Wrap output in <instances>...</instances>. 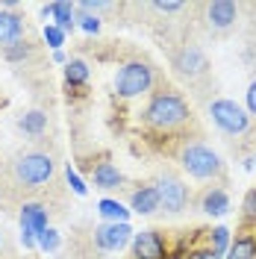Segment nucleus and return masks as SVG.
Returning <instances> with one entry per match:
<instances>
[{"label":"nucleus","instance_id":"22","mask_svg":"<svg viewBox=\"0 0 256 259\" xmlns=\"http://www.w3.org/2000/svg\"><path fill=\"white\" fill-rule=\"evenodd\" d=\"M77 9H80V12H89V15H100V12H115V9H118V3H103V0H82V3H77Z\"/></svg>","mask_w":256,"mask_h":259},{"label":"nucleus","instance_id":"11","mask_svg":"<svg viewBox=\"0 0 256 259\" xmlns=\"http://www.w3.org/2000/svg\"><path fill=\"white\" fill-rule=\"evenodd\" d=\"M236 18H239V6H236L233 0H212V3H206L209 30L224 32V30H230V27L236 24Z\"/></svg>","mask_w":256,"mask_h":259},{"label":"nucleus","instance_id":"30","mask_svg":"<svg viewBox=\"0 0 256 259\" xmlns=\"http://www.w3.org/2000/svg\"><path fill=\"white\" fill-rule=\"evenodd\" d=\"M153 9H156V12H180V9H183V3H165V0H156V3H153Z\"/></svg>","mask_w":256,"mask_h":259},{"label":"nucleus","instance_id":"24","mask_svg":"<svg viewBox=\"0 0 256 259\" xmlns=\"http://www.w3.org/2000/svg\"><path fill=\"white\" fill-rule=\"evenodd\" d=\"M45 41H48L53 50H59L65 45V32L59 30L56 24H48V27H45Z\"/></svg>","mask_w":256,"mask_h":259},{"label":"nucleus","instance_id":"18","mask_svg":"<svg viewBox=\"0 0 256 259\" xmlns=\"http://www.w3.org/2000/svg\"><path fill=\"white\" fill-rule=\"evenodd\" d=\"M53 21H56V27L62 32H68V30H74L77 27V15H74V6L71 3H53Z\"/></svg>","mask_w":256,"mask_h":259},{"label":"nucleus","instance_id":"17","mask_svg":"<svg viewBox=\"0 0 256 259\" xmlns=\"http://www.w3.org/2000/svg\"><path fill=\"white\" fill-rule=\"evenodd\" d=\"M97 212L106 218V224H127L130 221V209H124L118 200H100Z\"/></svg>","mask_w":256,"mask_h":259},{"label":"nucleus","instance_id":"15","mask_svg":"<svg viewBox=\"0 0 256 259\" xmlns=\"http://www.w3.org/2000/svg\"><path fill=\"white\" fill-rule=\"evenodd\" d=\"M224 259H256V236L253 233L236 236V239L230 242V247H227Z\"/></svg>","mask_w":256,"mask_h":259},{"label":"nucleus","instance_id":"3","mask_svg":"<svg viewBox=\"0 0 256 259\" xmlns=\"http://www.w3.org/2000/svg\"><path fill=\"white\" fill-rule=\"evenodd\" d=\"M153 82H156V77H153V68L147 62H127L121 65V71H118V77H115V92H118V97H142L147 95L150 89H153Z\"/></svg>","mask_w":256,"mask_h":259},{"label":"nucleus","instance_id":"9","mask_svg":"<svg viewBox=\"0 0 256 259\" xmlns=\"http://www.w3.org/2000/svg\"><path fill=\"white\" fill-rule=\"evenodd\" d=\"M127 242H133V227L130 224H97L95 227V247L115 253L121 247H127Z\"/></svg>","mask_w":256,"mask_h":259},{"label":"nucleus","instance_id":"8","mask_svg":"<svg viewBox=\"0 0 256 259\" xmlns=\"http://www.w3.org/2000/svg\"><path fill=\"white\" fill-rule=\"evenodd\" d=\"M174 71L180 74V77H186V80L206 77V71H209L206 53L197 48V45H186V48H183V50L174 56Z\"/></svg>","mask_w":256,"mask_h":259},{"label":"nucleus","instance_id":"33","mask_svg":"<svg viewBox=\"0 0 256 259\" xmlns=\"http://www.w3.org/2000/svg\"><path fill=\"white\" fill-rule=\"evenodd\" d=\"M0 250H3V236H0Z\"/></svg>","mask_w":256,"mask_h":259},{"label":"nucleus","instance_id":"4","mask_svg":"<svg viewBox=\"0 0 256 259\" xmlns=\"http://www.w3.org/2000/svg\"><path fill=\"white\" fill-rule=\"evenodd\" d=\"M209 115H212V121H215V127L227 133V136H241V133H247L250 130V115L247 109H241L236 100H212L209 103Z\"/></svg>","mask_w":256,"mask_h":259},{"label":"nucleus","instance_id":"5","mask_svg":"<svg viewBox=\"0 0 256 259\" xmlns=\"http://www.w3.org/2000/svg\"><path fill=\"white\" fill-rule=\"evenodd\" d=\"M50 177H53V159H50L48 153L32 150V153L18 156V162H15V180L21 183V186L35 189V186L48 183Z\"/></svg>","mask_w":256,"mask_h":259},{"label":"nucleus","instance_id":"6","mask_svg":"<svg viewBox=\"0 0 256 259\" xmlns=\"http://www.w3.org/2000/svg\"><path fill=\"white\" fill-rule=\"evenodd\" d=\"M153 189L159 194V206H165L168 212H183L189 206V200H192L189 186L177 177V174H162Z\"/></svg>","mask_w":256,"mask_h":259},{"label":"nucleus","instance_id":"2","mask_svg":"<svg viewBox=\"0 0 256 259\" xmlns=\"http://www.w3.org/2000/svg\"><path fill=\"white\" fill-rule=\"evenodd\" d=\"M180 165L183 171L192 180H200V183H209V180H221L224 177V162L221 156L212 150L203 142H189L180 150Z\"/></svg>","mask_w":256,"mask_h":259},{"label":"nucleus","instance_id":"16","mask_svg":"<svg viewBox=\"0 0 256 259\" xmlns=\"http://www.w3.org/2000/svg\"><path fill=\"white\" fill-rule=\"evenodd\" d=\"M92 177H95L97 189H118V186L124 183V174L115 168L112 162H100L95 171H92Z\"/></svg>","mask_w":256,"mask_h":259},{"label":"nucleus","instance_id":"14","mask_svg":"<svg viewBox=\"0 0 256 259\" xmlns=\"http://www.w3.org/2000/svg\"><path fill=\"white\" fill-rule=\"evenodd\" d=\"M200 209L206 215H224L230 209V194L224 189H206L200 194Z\"/></svg>","mask_w":256,"mask_h":259},{"label":"nucleus","instance_id":"21","mask_svg":"<svg viewBox=\"0 0 256 259\" xmlns=\"http://www.w3.org/2000/svg\"><path fill=\"white\" fill-rule=\"evenodd\" d=\"M227 247H230V230L227 227H215L212 230V259H221L227 256Z\"/></svg>","mask_w":256,"mask_h":259},{"label":"nucleus","instance_id":"13","mask_svg":"<svg viewBox=\"0 0 256 259\" xmlns=\"http://www.w3.org/2000/svg\"><path fill=\"white\" fill-rule=\"evenodd\" d=\"M130 209L139 212V215H153L156 209H162L156 189H153V186H142L139 192H133V197H130Z\"/></svg>","mask_w":256,"mask_h":259},{"label":"nucleus","instance_id":"26","mask_svg":"<svg viewBox=\"0 0 256 259\" xmlns=\"http://www.w3.org/2000/svg\"><path fill=\"white\" fill-rule=\"evenodd\" d=\"M38 247H41V250H56V247H59V233L48 227V230L38 236Z\"/></svg>","mask_w":256,"mask_h":259},{"label":"nucleus","instance_id":"20","mask_svg":"<svg viewBox=\"0 0 256 259\" xmlns=\"http://www.w3.org/2000/svg\"><path fill=\"white\" fill-rule=\"evenodd\" d=\"M86 80H89V65L82 62V59L65 62V82L68 85H82Z\"/></svg>","mask_w":256,"mask_h":259},{"label":"nucleus","instance_id":"7","mask_svg":"<svg viewBox=\"0 0 256 259\" xmlns=\"http://www.w3.org/2000/svg\"><path fill=\"white\" fill-rule=\"evenodd\" d=\"M48 230V209L41 203H24L21 206V242L24 247H35L38 236Z\"/></svg>","mask_w":256,"mask_h":259},{"label":"nucleus","instance_id":"19","mask_svg":"<svg viewBox=\"0 0 256 259\" xmlns=\"http://www.w3.org/2000/svg\"><path fill=\"white\" fill-rule=\"evenodd\" d=\"M18 124H21V130H24L27 136H41V133L48 130V115L38 112V109H32V112H27Z\"/></svg>","mask_w":256,"mask_h":259},{"label":"nucleus","instance_id":"28","mask_svg":"<svg viewBox=\"0 0 256 259\" xmlns=\"http://www.w3.org/2000/svg\"><path fill=\"white\" fill-rule=\"evenodd\" d=\"M77 21H80V27H82L86 32H89V35H95V32H100V18H97V15L80 12V18H77Z\"/></svg>","mask_w":256,"mask_h":259},{"label":"nucleus","instance_id":"25","mask_svg":"<svg viewBox=\"0 0 256 259\" xmlns=\"http://www.w3.org/2000/svg\"><path fill=\"white\" fill-rule=\"evenodd\" d=\"M241 215H244V221H253V224H256V189H250V192L244 194Z\"/></svg>","mask_w":256,"mask_h":259},{"label":"nucleus","instance_id":"32","mask_svg":"<svg viewBox=\"0 0 256 259\" xmlns=\"http://www.w3.org/2000/svg\"><path fill=\"white\" fill-rule=\"evenodd\" d=\"M53 62H59V65H65L68 59H65V53L62 50H53Z\"/></svg>","mask_w":256,"mask_h":259},{"label":"nucleus","instance_id":"10","mask_svg":"<svg viewBox=\"0 0 256 259\" xmlns=\"http://www.w3.org/2000/svg\"><path fill=\"white\" fill-rule=\"evenodd\" d=\"M133 256L136 259H165V242L156 230H142V233H133Z\"/></svg>","mask_w":256,"mask_h":259},{"label":"nucleus","instance_id":"29","mask_svg":"<svg viewBox=\"0 0 256 259\" xmlns=\"http://www.w3.org/2000/svg\"><path fill=\"white\" fill-rule=\"evenodd\" d=\"M247 115L256 118V80L247 85Z\"/></svg>","mask_w":256,"mask_h":259},{"label":"nucleus","instance_id":"31","mask_svg":"<svg viewBox=\"0 0 256 259\" xmlns=\"http://www.w3.org/2000/svg\"><path fill=\"white\" fill-rule=\"evenodd\" d=\"M186 259H212V250L209 247H197V250H189Z\"/></svg>","mask_w":256,"mask_h":259},{"label":"nucleus","instance_id":"27","mask_svg":"<svg viewBox=\"0 0 256 259\" xmlns=\"http://www.w3.org/2000/svg\"><path fill=\"white\" fill-rule=\"evenodd\" d=\"M65 177H68V186L74 189V194H80V197H82V194L89 192V189H86V183H82V180H80V174H77V171H74L71 165L65 168Z\"/></svg>","mask_w":256,"mask_h":259},{"label":"nucleus","instance_id":"1","mask_svg":"<svg viewBox=\"0 0 256 259\" xmlns=\"http://www.w3.org/2000/svg\"><path fill=\"white\" fill-rule=\"evenodd\" d=\"M189 118H192L189 103L180 92H156L144 106V124H150L153 130H177Z\"/></svg>","mask_w":256,"mask_h":259},{"label":"nucleus","instance_id":"23","mask_svg":"<svg viewBox=\"0 0 256 259\" xmlns=\"http://www.w3.org/2000/svg\"><path fill=\"white\" fill-rule=\"evenodd\" d=\"M30 41H24V38H21V41H15V45H9V48L3 50V53H6V59H9V62H21V59H27V56H30Z\"/></svg>","mask_w":256,"mask_h":259},{"label":"nucleus","instance_id":"12","mask_svg":"<svg viewBox=\"0 0 256 259\" xmlns=\"http://www.w3.org/2000/svg\"><path fill=\"white\" fill-rule=\"evenodd\" d=\"M24 38V15L0 9V48L6 50L9 45H15Z\"/></svg>","mask_w":256,"mask_h":259}]
</instances>
